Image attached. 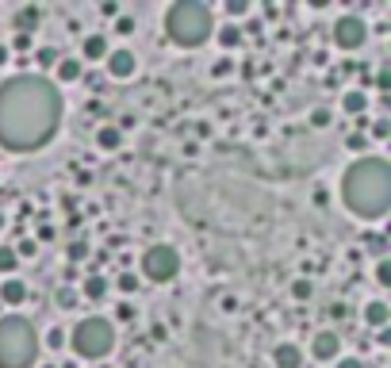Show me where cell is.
Returning <instances> with one entry per match:
<instances>
[{
    "instance_id": "1",
    "label": "cell",
    "mask_w": 391,
    "mask_h": 368,
    "mask_svg": "<svg viewBox=\"0 0 391 368\" xmlns=\"http://www.w3.org/2000/svg\"><path fill=\"white\" fill-rule=\"evenodd\" d=\"M62 92L46 77L19 73L0 85V146L27 154L58 134Z\"/></svg>"
},
{
    "instance_id": "2",
    "label": "cell",
    "mask_w": 391,
    "mask_h": 368,
    "mask_svg": "<svg viewBox=\"0 0 391 368\" xmlns=\"http://www.w3.org/2000/svg\"><path fill=\"white\" fill-rule=\"evenodd\" d=\"M341 200L357 219H380L391 204V169L383 157H361L341 177Z\"/></svg>"
},
{
    "instance_id": "3",
    "label": "cell",
    "mask_w": 391,
    "mask_h": 368,
    "mask_svg": "<svg viewBox=\"0 0 391 368\" xmlns=\"http://www.w3.org/2000/svg\"><path fill=\"white\" fill-rule=\"evenodd\" d=\"M165 31L176 46H200L211 31H215V16L200 0H181L165 12Z\"/></svg>"
},
{
    "instance_id": "4",
    "label": "cell",
    "mask_w": 391,
    "mask_h": 368,
    "mask_svg": "<svg viewBox=\"0 0 391 368\" xmlns=\"http://www.w3.org/2000/svg\"><path fill=\"white\" fill-rule=\"evenodd\" d=\"M39 360V334L27 319H0V368H31Z\"/></svg>"
},
{
    "instance_id": "5",
    "label": "cell",
    "mask_w": 391,
    "mask_h": 368,
    "mask_svg": "<svg viewBox=\"0 0 391 368\" xmlns=\"http://www.w3.org/2000/svg\"><path fill=\"white\" fill-rule=\"evenodd\" d=\"M69 345H73L77 357L84 360H96V357H108L111 345H116V326L108 319H81L69 334Z\"/></svg>"
},
{
    "instance_id": "6",
    "label": "cell",
    "mask_w": 391,
    "mask_h": 368,
    "mask_svg": "<svg viewBox=\"0 0 391 368\" xmlns=\"http://www.w3.org/2000/svg\"><path fill=\"white\" fill-rule=\"evenodd\" d=\"M176 269H181V257H176L173 245H150V249L142 254V272H146L150 280H158V284L173 280Z\"/></svg>"
},
{
    "instance_id": "7",
    "label": "cell",
    "mask_w": 391,
    "mask_h": 368,
    "mask_svg": "<svg viewBox=\"0 0 391 368\" xmlns=\"http://www.w3.org/2000/svg\"><path fill=\"white\" fill-rule=\"evenodd\" d=\"M365 39H368V27H365V19L361 16H341L338 24H334V42H338L341 50L365 46Z\"/></svg>"
},
{
    "instance_id": "8",
    "label": "cell",
    "mask_w": 391,
    "mask_h": 368,
    "mask_svg": "<svg viewBox=\"0 0 391 368\" xmlns=\"http://www.w3.org/2000/svg\"><path fill=\"white\" fill-rule=\"evenodd\" d=\"M338 349H341L338 330H318L315 342H311V353H315L318 360H334V357H338Z\"/></svg>"
},
{
    "instance_id": "9",
    "label": "cell",
    "mask_w": 391,
    "mask_h": 368,
    "mask_svg": "<svg viewBox=\"0 0 391 368\" xmlns=\"http://www.w3.org/2000/svg\"><path fill=\"white\" fill-rule=\"evenodd\" d=\"M108 73L119 77V81L134 73V54L131 50H116V54H108Z\"/></svg>"
},
{
    "instance_id": "10",
    "label": "cell",
    "mask_w": 391,
    "mask_h": 368,
    "mask_svg": "<svg viewBox=\"0 0 391 368\" xmlns=\"http://www.w3.org/2000/svg\"><path fill=\"white\" fill-rule=\"evenodd\" d=\"M273 360H276V368H300L303 365V353H300V345L280 342V345H276V353H273Z\"/></svg>"
},
{
    "instance_id": "11",
    "label": "cell",
    "mask_w": 391,
    "mask_h": 368,
    "mask_svg": "<svg viewBox=\"0 0 391 368\" xmlns=\"http://www.w3.org/2000/svg\"><path fill=\"white\" fill-rule=\"evenodd\" d=\"M388 319H391V311H388V303H383V299H372L365 307V322H368V326L383 330V326H388Z\"/></svg>"
},
{
    "instance_id": "12",
    "label": "cell",
    "mask_w": 391,
    "mask_h": 368,
    "mask_svg": "<svg viewBox=\"0 0 391 368\" xmlns=\"http://www.w3.org/2000/svg\"><path fill=\"white\" fill-rule=\"evenodd\" d=\"M0 299L8 303V307L24 303V299H27V284H24V280H16V277H12V280H4V288H0Z\"/></svg>"
},
{
    "instance_id": "13",
    "label": "cell",
    "mask_w": 391,
    "mask_h": 368,
    "mask_svg": "<svg viewBox=\"0 0 391 368\" xmlns=\"http://www.w3.org/2000/svg\"><path fill=\"white\" fill-rule=\"evenodd\" d=\"M100 58H108V39L104 35H89L84 39V62H100Z\"/></svg>"
},
{
    "instance_id": "14",
    "label": "cell",
    "mask_w": 391,
    "mask_h": 368,
    "mask_svg": "<svg viewBox=\"0 0 391 368\" xmlns=\"http://www.w3.org/2000/svg\"><path fill=\"white\" fill-rule=\"evenodd\" d=\"M341 107H345V112H349V115H361V112H365V107H368V96H365V92H361V89H349V92H345V96H341Z\"/></svg>"
},
{
    "instance_id": "15",
    "label": "cell",
    "mask_w": 391,
    "mask_h": 368,
    "mask_svg": "<svg viewBox=\"0 0 391 368\" xmlns=\"http://www.w3.org/2000/svg\"><path fill=\"white\" fill-rule=\"evenodd\" d=\"M35 27H39V8H24V12L16 16V31H19V35H31Z\"/></svg>"
},
{
    "instance_id": "16",
    "label": "cell",
    "mask_w": 391,
    "mask_h": 368,
    "mask_svg": "<svg viewBox=\"0 0 391 368\" xmlns=\"http://www.w3.org/2000/svg\"><path fill=\"white\" fill-rule=\"evenodd\" d=\"M96 142H100V150H119V142H123V131H119V127H100Z\"/></svg>"
},
{
    "instance_id": "17",
    "label": "cell",
    "mask_w": 391,
    "mask_h": 368,
    "mask_svg": "<svg viewBox=\"0 0 391 368\" xmlns=\"http://www.w3.org/2000/svg\"><path fill=\"white\" fill-rule=\"evenodd\" d=\"M58 77L62 81H77L81 77V62L77 58H58Z\"/></svg>"
},
{
    "instance_id": "18",
    "label": "cell",
    "mask_w": 391,
    "mask_h": 368,
    "mask_svg": "<svg viewBox=\"0 0 391 368\" xmlns=\"http://www.w3.org/2000/svg\"><path fill=\"white\" fill-rule=\"evenodd\" d=\"M104 292H108V280L104 277H84V295L89 299H104Z\"/></svg>"
},
{
    "instance_id": "19",
    "label": "cell",
    "mask_w": 391,
    "mask_h": 368,
    "mask_svg": "<svg viewBox=\"0 0 391 368\" xmlns=\"http://www.w3.org/2000/svg\"><path fill=\"white\" fill-rule=\"evenodd\" d=\"M219 42H223L226 50H230V46H238V42H242V27H234V24L219 27Z\"/></svg>"
},
{
    "instance_id": "20",
    "label": "cell",
    "mask_w": 391,
    "mask_h": 368,
    "mask_svg": "<svg viewBox=\"0 0 391 368\" xmlns=\"http://www.w3.org/2000/svg\"><path fill=\"white\" fill-rule=\"evenodd\" d=\"M16 261H19L16 249H12V245H0V272H12L16 269Z\"/></svg>"
},
{
    "instance_id": "21",
    "label": "cell",
    "mask_w": 391,
    "mask_h": 368,
    "mask_svg": "<svg viewBox=\"0 0 391 368\" xmlns=\"http://www.w3.org/2000/svg\"><path fill=\"white\" fill-rule=\"evenodd\" d=\"M35 58H39V66H42V69H54V66H58V54H54V46H42Z\"/></svg>"
},
{
    "instance_id": "22",
    "label": "cell",
    "mask_w": 391,
    "mask_h": 368,
    "mask_svg": "<svg viewBox=\"0 0 391 368\" xmlns=\"http://www.w3.org/2000/svg\"><path fill=\"white\" fill-rule=\"evenodd\" d=\"M376 284H383V288L391 284V261L388 257H380V265H376Z\"/></svg>"
},
{
    "instance_id": "23",
    "label": "cell",
    "mask_w": 391,
    "mask_h": 368,
    "mask_svg": "<svg viewBox=\"0 0 391 368\" xmlns=\"http://www.w3.org/2000/svg\"><path fill=\"white\" fill-rule=\"evenodd\" d=\"M311 292H315L311 280H295V284H291V295H295V299H311Z\"/></svg>"
},
{
    "instance_id": "24",
    "label": "cell",
    "mask_w": 391,
    "mask_h": 368,
    "mask_svg": "<svg viewBox=\"0 0 391 368\" xmlns=\"http://www.w3.org/2000/svg\"><path fill=\"white\" fill-rule=\"evenodd\" d=\"M226 73H234V62L230 58H219L215 66H211V77H226Z\"/></svg>"
},
{
    "instance_id": "25",
    "label": "cell",
    "mask_w": 391,
    "mask_h": 368,
    "mask_svg": "<svg viewBox=\"0 0 391 368\" xmlns=\"http://www.w3.org/2000/svg\"><path fill=\"white\" fill-rule=\"evenodd\" d=\"M116 284L123 288V292H134V288H138V277H134V272H119Z\"/></svg>"
},
{
    "instance_id": "26",
    "label": "cell",
    "mask_w": 391,
    "mask_h": 368,
    "mask_svg": "<svg viewBox=\"0 0 391 368\" xmlns=\"http://www.w3.org/2000/svg\"><path fill=\"white\" fill-rule=\"evenodd\" d=\"M311 127H330V112H326V107H315V112H311Z\"/></svg>"
},
{
    "instance_id": "27",
    "label": "cell",
    "mask_w": 391,
    "mask_h": 368,
    "mask_svg": "<svg viewBox=\"0 0 391 368\" xmlns=\"http://www.w3.org/2000/svg\"><path fill=\"white\" fill-rule=\"evenodd\" d=\"M226 12L238 19V16H246V12H250V4H246V0H226Z\"/></svg>"
},
{
    "instance_id": "28",
    "label": "cell",
    "mask_w": 391,
    "mask_h": 368,
    "mask_svg": "<svg viewBox=\"0 0 391 368\" xmlns=\"http://www.w3.org/2000/svg\"><path fill=\"white\" fill-rule=\"evenodd\" d=\"M345 146H349V150H361V154H365V146H368V139H365V134H361V131H353V134H349V139H345Z\"/></svg>"
},
{
    "instance_id": "29",
    "label": "cell",
    "mask_w": 391,
    "mask_h": 368,
    "mask_svg": "<svg viewBox=\"0 0 391 368\" xmlns=\"http://www.w3.org/2000/svg\"><path fill=\"white\" fill-rule=\"evenodd\" d=\"M116 35H134V19L131 16H119L116 19Z\"/></svg>"
},
{
    "instance_id": "30",
    "label": "cell",
    "mask_w": 391,
    "mask_h": 368,
    "mask_svg": "<svg viewBox=\"0 0 391 368\" xmlns=\"http://www.w3.org/2000/svg\"><path fill=\"white\" fill-rule=\"evenodd\" d=\"M365 245L372 254H383V234H365Z\"/></svg>"
},
{
    "instance_id": "31",
    "label": "cell",
    "mask_w": 391,
    "mask_h": 368,
    "mask_svg": "<svg viewBox=\"0 0 391 368\" xmlns=\"http://www.w3.org/2000/svg\"><path fill=\"white\" fill-rule=\"evenodd\" d=\"M81 257H89V245L73 242V245H69V261H81Z\"/></svg>"
},
{
    "instance_id": "32",
    "label": "cell",
    "mask_w": 391,
    "mask_h": 368,
    "mask_svg": "<svg viewBox=\"0 0 391 368\" xmlns=\"http://www.w3.org/2000/svg\"><path fill=\"white\" fill-rule=\"evenodd\" d=\"M388 131H391V127H388L383 115H380V119H372V134H376V139H388Z\"/></svg>"
},
{
    "instance_id": "33",
    "label": "cell",
    "mask_w": 391,
    "mask_h": 368,
    "mask_svg": "<svg viewBox=\"0 0 391 368\" xmlns=\"http://www.w3.org/2000/svg\"><path fill=\"white\" fill-rule=\"evenodd\" d=\"M46 345H51V349H62V345H66V334H62V330H51V334H46Z\"/></svg>"
},
{
    "instance_id": "34",
    "label": "cell",
    "mask_w": 391,
    "mask_h": 368,
    "mask_svg": "<svg viewBox=\"0 0 391 368\" xmlns=\"http://www.w3.org/2000/svg\"><path fill=\"white\" fill-rule=\"evenodd\" d=\"M19 254H24V257H35V254H39V245H35L31 242V238H27V242H19V249H16V257Z\"/></svg>"
},
{
    "instance_id": "35",
    "label": "cell",
    "mask_w": 391,
    "mask_h": 368,
    "mask_svg": "<svg viewBox=\"0 0 391 368\" xmlns=\"http://www.w3.org/2000/svg\"><path fill=\"white\" fill-rule=\"evenodd\" d=\"M58 303H62V307H66V311H69V307H73V303H77V295L69 292V288H62V292H58Z\"/></svg>"
},
{
    "instance_id": "36",
    "label": "cell",
    "mask_w": 391,
    "mask_h": 368,
    "mask_svg": "<svg viewBox=\"0 0 391 368\" xmlns=\"http://www.w3.org/2000/svg\"><path fill=\"white\" fill-rule=\"evenodd\" d=\"M116 315H119L123 322H131V319H134V307H131V303H119V307H116Z\"/></svg>"
},
{
    "instance_id": "37",
    "label": "cell",
    "mask_w": 391,
    "mask_h": 368,
    "mask_svg": "<svg viewBox=\"0 0 391 368\" xmlns=\"http://www.w3.org/2000/svg\"><path fill=\"white\" fill-rule=\"evenodd\" d=\"M326 315H330V319H345V303H330V307H326Z\"/></svg>"
},
{
    "instance_id": "38",
    "label": "cell",
    "mask_w": 391,
    "mask_h": 368,
    "mask_svg": "<svg viewBox=\"0 0 391 368\" xmlns=\"http://www.w3.org/2000/svg\"><path fill=\"white\" fill-rule=\"evenodd\" d=\"M338 368H365L357 357H345V360H338Z\"/></svg>"
},
{
    "instance_id": "39",
    "label": "cell",
    "mask_w": 391,
    "mask_h": 368,
    "mask_svg": "<svg viewBox=\"0 0 391 368\" xmlns=\"http://www.w3.org/2000/svg\"><path fill=\"white\" fill-rule=\"evenodd\" d=\"M100 12H104V16H116V19H119V4H111V0H108V4H104Z\"/></svg>"
},
{
    "instance_id": "40",
    "label": "cell",
    "mask_w": 391,
    "mask_h": 368,
    "mask_svg": "<svg viewBox=\"0 0 391 368\" xmlns=\"http://www.w3.org/2000/svg\"><path fill=\"white\" fill-rule=\"evenodd\" d=\"M31 46V35H16V50H27Z\"/></svg>"
},
{
    "instance_id": "41",
    "label": "cell",
    "mask_w": 391,
    "mask_h": 368,
    "mask_svg": "<svg viewBox=\"0 0 391 368\" xmlns=\"http://www.w3.org/2000/svg\"><path fill=\"white\" fill-rule=\"evenodd\" d=\"M4 62H8V46H4V42H0V66H4Z\"/></svg>"
},
{
    "instance_id": "42",
    "label": "cell",
    "mask_w": 391,
    "mask_h": 368,
    "mask_svg": "<svg viewBox=\"0 0 391 368\" xmlns=\"http://www.w3.org/2000/svg\"><path fill=\"white\" fill-rule=\"evenodd\" d=\"M0 230H4V215H0Z\"/></svg>"
},
{
    "instance_id": "43",
    "label": "cell",
    "mask_w": 391,
    "mask_h": 368,
    "mask_svg": "<svg viewBox=\"0 0 391 368\" xmlns=\"http://www.w3.org/2000/svg\"><path fill=\"white\" fill-rule=\"evenodd\" d=\"M42 368H54V365H42Z\"/></svg>"
}]
</instances>
